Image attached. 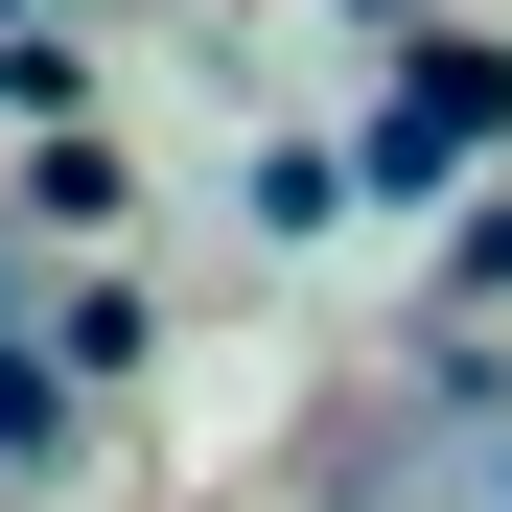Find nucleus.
Returning <instances> with one entry per match:
<instances>
[{
    "instance_id": "nucleus-1",
    "label": "nucleus",
    "mask_w": 512,
    "mask_h": 512,
    "mask_svg": "<svg viewBox=\"0 0 512 512\" xmlns=\"http://www.w3.org/2000/svg\"><path fill=\"white\" fill-rule=\"evenodd\" d=\"M489 117H512V47H419V94H373V187H443Z\"/></svg>"
}]
</instances>
